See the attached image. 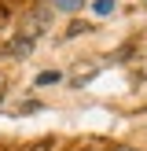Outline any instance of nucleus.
Returning a JSON list of instances; mask_svg holds the SVG:
<instances>
[{
  "label": "nucleus",
  "mask_w": 147,
  "mask_h": 151,
  "mask_svg": "<svg viewBox=\"0 0 147 151\" xmlns=\"http://www.w3.org/2000/svg\"><path fill=\"white\" fill-rule=\"evenodd\" d=\"M29 48H33V33L19 37V41H11V55H29Z\"/></svg>",
  "instance_id": "nucleus-1"
},
{
  "label": "nucleus",
  "mask_w": 147,
  "mask_h": 151,
  "mask_svg": "<svg viewBox=\"0 0 147 151\" xmlns=\"http://www.w3.org/2000/svg\"><path fill=\"white\" fill-rule=\"evenodd\" d=\"M55 81H59V74H55V70H44L41 78H37V85H55Z\"/></svg>",
  "instance_id": "nucleus-2"
},
{
  "label": "nucleus",
  "mask_w": 147,
  "mask_h": 151,
  "mask_svg": "<svg viewBox=\"0 0 147 151\" xmlns=\"http://www.w3.org/2000/svg\"><path fill=\"white\" fill-rule=\"evenodd\" d=\"M114 7V0H96V11H110Z\"/></svg>",
  "instance_id": "nucleus-3"
}]
</instances>
